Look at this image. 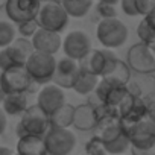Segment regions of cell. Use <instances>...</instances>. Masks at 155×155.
<instances>
[{
    "instance_id": "obj_1",
    "label": "cell",
    "mask_w": 155,
    "mask_h": 155,
    "mask_svg": "<svg viewBox=\"0 0 155 155\" xmlns=\"http://www.w3.org/2000/svg\"><path fill=\"white\" fill-rule=\"evenodd\" d=\"M50 128V120L49 116L35 104L31 105L20 117V122L17 123L15 132L17 137H23V135H40L44 137V134L49 131Z\"/></svg>"
},
{
    "instance_id": "obj_2",
    "label": "cell",
    "mask_w": 155,
    "mask_h": 155,
    "mask_svg": "<svg viewBox=\"0 0 155 155\" xmlns=\"http://www.w3.org/2000/svg\"><path fill=\"white\" fill-rule=\"evenodd\" d=\"M25 68L29 73L34 84L47 85L52 82V78H53V73L56 68V59L53 55L34 52L29 56V59L26 61Z\"/></svg>"
},
{
    "instance_id": "obj_3",
    "label": "cell",
    "mask_w": 155,
    "mask_h": 155,
    "mask_svg": "<svg viewBox=\"0 0 155 155\" xmlns=\"http://www.w3.org/2000/svg\"><path fill=\"white\" fill-rule=\"evenodd\" d=\"M128 28L123 21L119 18H108L101 20L96 29V37L99 43L104 46V49H117L122 47L128 40Z\"/></svg>"
},
{
    "instance_id": "obj_4",
    "label": "cell",
    "mask_w": 155,
    "mask_h": 155,
    "mask_svg": "<svg viewBox=\"0 0 155 155\" xmlns=\"http://www.w3.org/2000/svg\"><path fill=\"white\" fill-rule=\"evenodd\" d=\"M117 62H119V58L113 50H110V49H93L78 64H79L81 68L91 71L93 74H96L101 79V78L108 76L114 70Z\"/></svg>"
},
{
    "instance_id": "obj_5",
    "label": "cell",
    "mask_w": 155,
    "mask_h": 155,
    "mask_svg": "<svg viewBox=\"0 0 155 155\" xmlns=\"http://www.w3.org/2000/svg\"><path fill=\"white\" fill-rule=\"evenodd\" d=\"M68 18L70 17L62 8L61 2H56V0H50V2L43 3L37 15V21L41 29L56 32V34H61L67 28Z\"/></svg>"
},
{
    "instance_id": "obj_6",
    "label": "cell",
    "mask_w": 155,
    "mask_h": 155,
    "mask_svg": "<svg viewBox=\"0 0 155 155\" xmlns=\"http://www.w3.org/2000/svg\"><path fill=\"white\" fill-rule=\"evenodd\" d=\"M47 155H70L76 147V135L70 129L49 128L44 134Z\"/></svg>"
},
{
    "instance_id": "obj_7",
    "label": "cell",
    "mask_w": 155,
    "mask_h": 155,
    "mask_svg": "<svg viewBox=\"0 0 155 155\" xmlns=\"http://www.w3.org/2000/svg\"><path fill=\"white\" fill-rule=\"evenodd\" d=\"M0 79H2V85L6 94H28V91L34 85V81L31 79L25 65H17L5 71H0Z\"/></svg>"
},
{
    "instance_id": "obj_8",
    "label": "cell",
    "mask_w": 155,
    "mask_h": 155,
    "mask_svg": "<svg viewBox=\"0 0 155 155\" xmlns=\"http://www.w3.org/2000/svg\"><path fill=\"white\" fill-rule=\"evenodd\" d=\"M126 64L131 71H135L138 74L155 71V56L152 55L150 49L143 43H137L129 47L126 53Z\"/></svg>"
},
{
    "instance_id": "obj_9",
    "label": "cell",
    "mask_w": 155,
    "mask_h": 155,
    "mask_svg": "<svg viewBox=\"0 0 155 155\" xmlns=\"http://www.w3.org/2000/svg\"><path fill=\"white\" fill-rule=\"evenodd\" d=\"M41 8L40 0H6L5 11L12 25L35 20Z\"/></svg>"
},
{
    "instance_id": "obj_10",
    "label": "cell",
    "mask_w": 155,
    "mask_h": 155,
    "mask_svg": "<svg viewBox=\"0 0 155 155\" xmlns=\"http://www.w3.org/2000/svg\"><path fill=\"white\" fill-rule=\"evenodd\" d=\"M62 50L65 53L67 58L79 62L81 59H84L91 50V40L90 37L82 32V31H71L68 32L64 40H62Z\"/></svg>"
},
{
    "instance_id": "obj_11",
    "label": "cell",
    "mask_w": 155,
    "mask_h": 155,
    "mask_svg": "<svg viewBox=\"0 0 155 155\" xmlns=\"http://www.w3.org/2000/svg\"><path fill=\"white\" fill-rule=\"evenodd\" d=\"M131 147L147 149L155 146V125L149 119H143L134 125H131L126 131Z\"/></svg>"
},
{
    "instance_id": "obj_12",
    "label": "cell",
    "mask_w": 155,
    "mask_h": 155,
    "mask_svg": "<svg viewBox=\"0 0 155 155\" xmlns=\"http://www.w3.org/2000/svg\"><path fill=\"white\" fill-rule=\"evenodd\" d=\"M128 93H129L128 87L114 84L110 79H107V78H101L93 94L99 99L101 104H104L107 107L117 108L122 104V101L128 96Z\"/></svg>"
},
{
    "instance_id": "obj_13",
    "label": "cell",
    "mask_w": 155,
    "mask_h": 155,
    "mask_svg": "<svg viewBox=\"0 0 155 155\" xmlns=\"http://www.w3.org/2000/svg\"><path fill=\"white\" fill-rule=\"evenodd\" d=\"M65 93L62 88L56 87L55 84L43 85V88L38 91L37 96V105L50 117L53 113H56L62 105H65Z\"/></svg>"
},
{
    "instance_id": "obj_14",
    "label": "cell",
    "mask_w": 155,
    "mask_h": 155,
    "mask_svg": "<svg viewBox=\"0 0 155 155\" xmlns=\"http://www.w3.org/2000/svg\"><path fill=\"white\" fill-rule=\"evenodd\" d=\"M78 71H79V64L76 61L64 56L56 61V68L52 78V84L62 90H73V85L76 82Z\"/></svg>"
},
{
    "instance_id": "obj_15",
    "label": "cell",
    "mask_w": 155,
    "mask_h": 155,
    "mask_svg": "<svg viewBox=\"0 0 155 155\" xmlns=\"http://www.w3.org/2000/svg\"><path fill=\"white\" fill-rule=\"evenodd\" d=\"M34 50L35 52H41V53H47V55H53L61 49L62 46V40L61 35L56 32H50L46 29H38L35 32V35L31 38Z\"/></svg>"
},
{
    "instance_id": "obj_16",
    "label": "cell",
    "mask_w": 155,
    "mask_h": 155,
    "mask_svg": "<svg viewBox=\"0 0 155 155\" xmlns=\"http://www.w3.org/2000/svg\"><path fill=\"white\" fill-rule=\"evenodd\" d=\"M73 126L79 131H93L97 126V116L94 107H91L88 102L74 107V116H73Z\"/></svg>"
},
{
    "instance_id": "obj_17",
    "label": "cell",
    "mask_w": 155,
    "mask_h": 155,
    "mask_svg": "<svg viewBox=\"0 0 155 155\" xmlns=\"http://www.w3.org/2000/svg\"><path fill=\"white\" fill-rule=\"evenodd\" d=\"M17 155H47L44 137L23 135L17 141Z\"/></svg>"
},
{
    "instance_id": "obj_18",
    "label": "cell",
    "mask_w": 155,
    "mask_h": 155,
    "mask_svg": "<svg viewBox=\"0 0 155 155\" xmlns=\"http://www.w3.org/2000/svg\"><path fill=\"white\" fill-rule=\"evenodd\" d=\"M6 50L11 55L12 61L15 62V65H25L26 61L29 59V56L35 52L32 41L29 38H23V37L15 38L12 41V44L6 47Z\"/></svg>"
},
{
    "instance_id": "obj_19",
    "label": "cell",
    "mask_w": 155,
    "mask_h": 155,
    "mask_svg": "<svg viewBox=\"0 0 155 155\" xmlns=\"http://www.w3.org/2000/svg\"><path fill=\"white\" fill-rule=\"evenodd\" d=\"M99 82V78L96 74H93L88 70H84L79 67V71H78V78H76V82L73 85V90L78 94H82V96H88L93 94L96 87Z\"/></svg>"
},
{
    "instance_id": "obj_20",
    "label": "cell",
    "mask_w": 155,
    "mask_h": 155,
    "mask_svg": "<svg viewBox=\"0 0 155 155\" xmlns=\"http://www.w3.org/2000/svg\"><path fill=\"white\" fill-rule=\"evenodd\" d=\"M29 108L28 96L26 93L20 94H6L3 102H2V110L5 111L6 116H20Z\"/></svg>"
},
{
    "instance_id": "obj_21",
    "label": "cell",
    "mask_w": 155,
    "mask_h": 155,
    "mask_svg": "<svg viewBox=\"0 0 155 155\" xmlns=\"http://www.w3.org/2000/svg\"><path fill=\"white\" fill-rule=\"evenodd\" d=\"M73 116H74V107L70 104L62 105L56 113H53L49 120H50V126L52 128H62V129H68L70 126H73Z\"/></svg>"
},
{
    "instance_id": "obj_22",
    "label": "cell",
    "mask_w": 155,
    "mask_h": 155,
    "mask_svg": "<svg viewBox=\"0 0 155 155\" xmlns=\"http://www.w3.org/2000/svg\"><path fill=\"white\" fill-rule=\"evenodd\" d=\"M61 5L68 14V17L82 18L90 12L93 0H61Z\"/></svg>"
},
{
    "instance_id": "obj_23",
    "label": "cell",
    "mask_w": 155,
    "mask_h": 155,
    "mask_svg": "<svg viewBox=\"0 0 155 155\" xmlns=\"http://www.w3.org/2000/svg\"><path fill=\"white\" fill-rule=\"evenodd\" d=\"M105 78H107V79H110L111 82H114V84H119V85H125L126 87L129 84V81H131V70H129V67H128V64L125 61L119 59V62L114 67V70L108 76H105Z\"/></svg>"
},
{
    "instance_id": "obj_24",
    "label": "cell",
    "mask_w": 155,
    "mask_h": 155,
    "mask_svg": "<svg viewBox=\"0 0 155 155\" xmlns=\"http://www.w3.org/2000/svg\"><path fill=\"white\" fill-rule=\"evenodd\" d=\"M17 38V29L11 21L0 20V49H5L12 44Z\"/></svg>"
},
{
    "instance_id": "obj_25",
    "label": "cell",
    "mask_w": 155,
    "mask_h": 155,
    "mask_svg": "<svg viewBox=\"0 0 155 155\" xmlns=\"http://www.w3.org/2000/svg\"><path fill=\"white\" fill-rule=\"evenodd\" d=\"M104 146H105L108 155H123L131 147V143H129V138H128L126 132H123L116 140H113L110 143H104Z\"/></svg>"
},
{
    "instance_id": "obj_26",
    "label": "cell",
    "mask_w": 155,
    "mask_h": 155,
    "mask_svg": "<svg viewBox=\"0 0 155 155\" xmlns=\"http://www.w3.org/2000/svg\"><path fill=\"white\" fill-rule=\"evenodd\" d=\"M137 35L140 38V43H143L146 46H149L150 43L155 41V31L152 29V26L147 23V20L144 17L137 26Z\"/></svg>"
},
{
    "instance_id": "obj_27",
    "label": "cell",
    "mask_w": 155,
    "mask_h": 155,
    "mask_svg": "<svg viewBox=\"0 0 155 155\" xmlns=\"http://www.w3.org/2000/svg\"><path fill=\"white\" fill-rule=\"evenodd\" d=\"M85 155H108L104 143L94 135L85 144Z\"/></svg>"
},
{
    "instance_id": "obj_28",
    "label": "cell",
    "mask_w": 155,
    "mask_h": 155,
    "mask_svg": "<svg viewBox=\"0 0 155 155\" xmlns=\"http://www.w3.org/2000/svg\"><path fill=\"white\" fill-rule=\"evenodd\" d=\"M38 29H40V25H38L37 18H35V20L25 21V23H21V25H17V32L20 34V37L29 38V40L35 35V32H37Z\"/></svg>"
},
{
    "instance_id": "obj_29",
    "label": "cell",
    "mask_w": 155,
    "mask_h": 155,
    "mask_svg": "<svg viewBox=\"0 0 155 155\" xmlns=\"http://www.w3.org/2000/svg\"><path fill=\"white\" fill-rule=\"evenodd\" d=\"M96 11L99 14V17L102 20H108V18H117V11H116V6H111V5H105V3H97L96 6Z\"/></svg>"
},
{
    "instance_id": "obj_30",
    "label": "cell",
    "mask_w": 155,
    "mask_h": 155,
    "mask_svg": "<svg viewBox=\"0 0 155 155\" xmlns=\"http://www.w3.org/2000/svg\"><path fill=\"white\" fill-rule=\"evenodd\" d=\"M135 8L138 15L146 17L155 9V0H135Z\"/></svg>"
},
{
    "instance_id": "obj_31",
    "label": "cell",
    "mask_w": 155,
    "mask_h": 155,
    "mask_svg": "<svg viewBox=\"0 0 155 155\" xmlns=\"http://www.w3.org/2000/svg\"><path fill=\"white\" fill-rule=\"evenodd\" d=\"M12 67H17L15 62L12 61L11 55L8 53L6 47L5 49H0V71H5L8 68H12Z\"/></svg>"
},
{
    "instance_id": "obj_32",
    "label": "cell",
    "mask_w": 155,
    "mask_h": 155,
    "mask_svg": "<svg viewBox=\"0 0 155 155\" xmlns=\"http://www.w3.org/2000/svg\"><path fill=\"white\" fill-rule=\"evenodd\" d=\"M120 6H122V11L129 15V17H137L138 12H137V8H135V0H120Z\"/></svg>"
},
{
    "instance_id": "obj_33",
    "label": "cell",
    "mask_w": 155,
    "mask_h": 155,
    "mask_svg": "<svg viewBox=\"0 0 155 155\" xmlns=\"http://www.w3.org/2000/svg\"><path fill=\"white\" fill-rule=\"evenodd\" d=\"M131 155H155V146L147 147V149H137V147H129Z\"/></svg>"
},
{
    "instance_id": "obj_34",
    "label": "cell",
    "mask_w": 155,
    "mask_h": 155,
    "mask_svg": "<svg viewBox=\"0 0 155 155\" xmlns=\"http://www.w3.org/2000/svg\"><path fill=\"white\" fill-rule=\"evenodd\" d=\"M6 125H8V120H6V114L5 111L2 110V107H0V135H2L6 129Z\"/></svg>"
},
{
    "instance_id": "obj_35",
    "label": "cell",
    "mask_w": 155,
    "mask_h": 155,
    "mask_svg": "<svg viewBox=\"0 0 155 155\" xmlns=\"http://www.w3.org/2000/svg\"><path fill=\"white\" fill-rule=\"evenodd\" d=\"M144 18H146V20H147V23H149V25L152 26V29L155 31V9H153V11H152L150 14H147V15H146Z\"/></svg>"
},
{
    "instance_id": "obj_36",
    "label": "cell",
    "mask_w": 155,
    "mask_h": 155,
    "mask_svg": "<svg viewBox=\"0 0 155 155\" xmlns=\"http://www.w3.org/2000/svg\"><path fill=\"white\" fill-rule=\"evenodd\" d=\"M147 119L155 125V104L149 107V111H147Z\"/></svg>"
},
{
    "instance_id": "obj_37",
    "label": "cell",
    "mask_w": 155,
    "mask_h": 155,
    "mask_svg": "<svg viewBox=\"0 0 155 155\" xmlns=\"http://www.w3.org/2000/svg\"><path fill=\"white\" fill-rule=\"evenodd\" d=\"M0 155H15L8 146H0Z\"/></svg>"
},
{
    "instance_id": "obj_38",
    "label": "cell",
    "mask_w": 155,
    "mask_h": 155,
    "mask_svg": "<svg viewBox=\"0 0 155 155\" xmlns=\"http://www.w3.org/2000/svg\"><path fill=\"white\" fill-rule=\"evenodd\" d=\"M99 3H105V5H111V6H116L117 3H120V0H99Z\"/></svg>"
},
{
    "instance_id": "obj_39",
    "label": "cell",
    "mask_w": 155,
    "mask_h": 155,
    "mask_svg": "<svg viewBox=\"0 0 155 155\" xmlns=\"http://www.w3.org/2000/svg\"><path fill=\"white\" fill-rule=\"evenodd\" d=\"M5 96H6V93H5V90H3V85H2V79H0V105H2V102H3Z\"/></svg>"
},
{
    "instance_id": "obj_40",
    "label": "cell",
    "mask_w": 155,
    "mask_h": 155,
    "mask_svg": "<svg viewBox=\"0 0 155 155\" xmlns=\"http://www.w3.org/2000/svg\"><path fill=\"white\" fill-rule=\"evenodd\" d=\"M147 47H149V49H150V52H152V55H153V56H155V41H153V43H150V44H149V46H147Z\"/></svg>"
},
{
    "instance_id": "obj_41",
    "label": "cell",
    "mask_w": 155,
    "mask_h": 155,
    "mask_svg": "<svg viewBox=\"0 0 155 155\" xmlns=\"http://www.w3.org/2000/svg\"><path fill=\"white\" fill-rule=\"evenodd\" d=\"M5 5H6V0H0V8L5 6Z\"/></svg>"
},
{
    "instance_id": "obj_42",
    "label": "cell",
    "mask_w": 155,
    "mask_h": 155,
    "mask_svg": "<svg viewBox=\"0 0 155 155\" xmlns=\"http://www.w3.org/2000/svg\"><path fill=\"white\" fill-rule=\"evenodd\" d=\"M40 2H41V5H43V3H46V2H50V0H40Z\"/></svg>"
},
{
    "instance_id": "obj_43",
    "label": "cell",
    "mask_w": 155,
    "mask_h": 155,
    "mask_svg": "<svg viewBox=\"0 0 155 155\" xmlns=\"http://www.w3.org/2000/svg\"><path fill=\"white\" fill-rule=\"evenodd\" d=\"M15 155H17V153H15Z\"/></svg>"
}]
</instances>
